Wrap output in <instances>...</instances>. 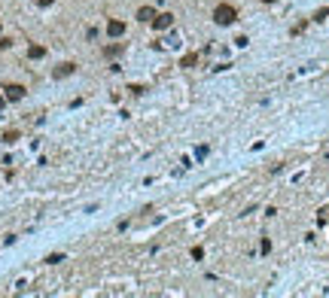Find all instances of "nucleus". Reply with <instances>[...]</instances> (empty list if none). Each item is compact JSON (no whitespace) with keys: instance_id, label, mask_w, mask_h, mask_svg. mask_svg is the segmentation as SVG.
I'll return each mask as SVG.
<instances>
[{"instance_id":"f257e3e1","label":"nucleus","mask_w":329,"mask_h":298,"mask_svg":"<svg viewBox=\"0 0 329 298\" xmlns=\"http://www.w3.org/2000/svg\"><path fill=\"white\" fill-rule=\"evenodd\" d=\"M213 21H217L220 28H229V25H235V21H238V9L232 3H220L217 9H213Z\"/></svg>"},{"instance_id":"f03ea898","label":"nucleus","mask_w":329,"mask_h":298,"mask_svg":"<svg viewBox=\"0 0 329 298\" xmlns=\"http://www.w3.org/2000/svg\"><path fill=\"white\" fill-rule=\"evenodd\" d=\"M3 98H6V100H21V98H25V85L6 83V85H3Z\"/></svg>"},{"instance_id":"7ed1b4c3","label":"nucleus","mask_w":329,"mask_h":298,"mask_svg":"<svg viewBox=\"0 0 329 298\" xmlns=\"http://www.w3.org/2000/svg\"><path fill=\"white\" fill-rule=\"evenodd\" d=\"M174 25V16L171 13H156V18H153V28L156 31H168Z\"/></svg>"},{"instance_id":"20e7f679","label":"nucleus","mask_w":329,"mask_h":298,"mask_svg":"<svg viewBox=\"0 0 329 298\" xmlns=\"http://www.w3.org/2000/svg\"><path fill=\"white\" fill-rule=\"evenodd\" d=\"M73 73H76V64H73V61H64V64H58V67H55V70H52V76H55V79L73 76Z\"/></svg>"},{"instance_id":"39448f33","label":"nucleus","mask_w":329,"mask_h":298,"mask_svg":"<svg viewBox=\"0 0 329 298\" xmlns=\"http://www.w3.org/2000/svg\"><path fill=\"white\" fill-rule=\"evenodd\" d=\"M107 33H110V37H122V33H125V21L110 18V21H107Z\"/></svg>"},{"instance_id":"423d86ee","label":"nucleus","mask_w":329,"mask_h":298,"mask_svg":"<svg viewBox=\"0 0 329 298\" xmlns=\"http://www.w3.org/2000/svg\"><path fill=\"white\" fill-rule=\"evenodd\" d=\"M156 18V9L153 6H140L138 9V21H153Z\"/></svg>"},{"instance_id":"0eeeda50","label":"nucleus","mask_w":329,"mask_h":298,"mask_svg":"<svg viewBox=\"0 0 329 298\" xmlns=\"http://www.w3.org/2000/svg\"><path fill=\"white\" fill-rule=\"evenodd\" d=\"M195 64H198V55L195 52H186L183 58H180V67H195Z\"/></svg>"},{"instance_id":"6e6552de","label":"nucleus","mask_w":329,"mask_h":298,"mask_svg":"<svg viewBox=\"0 0 329 298\" xmlns=\"http://www.w3.org/2000/svg\"><path fill=\"white\" fill-rule=\"evenodd\" d=\"M43 55H46V49H43V46H31V49H28V58H34V61H40Z\"/></svg>"},{"instance_id":"1a4fd4ad","label":"nucleus","mask_w":329,"mask_h":298,"mask_svg":"<svg viewBox=\"0 0 329 298\" xmlns=\"http://www.w3.org/2000/svg\"><path fill=\"white\" fill-rule=\"evenodd\" d=\"M18 137H21V134H18L16 128H9V131H3V140H6V143H16Z\"/></svg>"},{"instance_id":"9d476101","label":"nucleus","mask_w":329,"mask_h":298,"mask_svg":"<svg viewBox=\"0 0 329 298\" xmlns=\"http://www.w3.org/2000/svg\"><path fill=\"white\" fill-rule=\"evenodd\" d=\"M119 52H122V46H107V49H104L107 58H113V55H119Z\"/></svg>"},{"instance_id":"9b49d317","label":"nucleus","mask_w":329,"mask_h":298,"mask_svg":"<svg viewBox=\"0 0 329 298\" xmlns=\"http://www.w3.org/2000/svg\"><path fill=\"white\" fill-rule=\"evenodd\" d=\"M58 262H64V256H61V253H52V256L46 259V265H58Z\"/></svg>"},{"instance_id":"f8f14e48","label":"nucleus","mask_w":329,"mask_h":298,"mask_svg":"<svg viewBox=\"0 0 329 298\" xmlns=\"http://www.w3.org/2000/svg\"><path fill=\"white\" fill-rule=\"evenodd\" d=\"M329 16V9H317V13H314V21H323Z\"/></svg>"},{"instance_id":"ddd939ff","label":"nucleus","mask_w":329,"mask_h":298,"mask_svg":"<svg viewBox=\"0 0 329 298\" xmlns=\"http://www.w3.org/2000/svg\"><path fill=\"white\" fill-rule=\"evenodd\" d=\"M128 91H131V95H143L146 88H143V85H128Z\"/></svg>"},{"instance_id":"4468645a","label":"nucleus","mask_w":329,"mask_h":298,"mask_svg":"<svg viewBox=\"0 0 329 298\" xmlns=\"http://www.w3.org/2000/svg\"><path fill=\"white\" fill-rule=\"evenodd\" d=\"M9 46H13V40H9V37H0V49H9Z\"/></svg>"},{"instance_id":"2eb2a0df","label":"nucleus","mask_w":329,"mask_h":298,"mask_svg":"<svg viewBox=\"0 0 329 298\" xmlns=\"http://www.w3.org/2000/svg\"><path fill=\"white\" fill-rule=\"evenodd\" d=\"M3 107H6V98H3V95H0V110H3Z\"/></svg>"},{"instance_id":"dca6fc26","label":"nucleus","mask_w":329,"mask_h":298,"mask_svg":"<svg viewBox=\"0 0 329 298\" xmlns=\"http://www.w3.org/2000/svg\"><path fill=\"white\" fill-rule=\"evenodd\" d=\"M262 3H277V0H262Z\"/></svg>"}]
</instances>
